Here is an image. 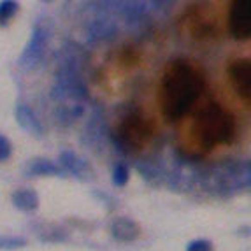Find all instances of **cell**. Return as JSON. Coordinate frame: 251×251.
<instances>
[{
	"label": "cell",
	"mask_w": 251,
	"mask_h": 251,
	"mask_svg": "<svg viewBox=\"0 0 251 251\" xmlns=\"http://www.w3.org/2000/svg\"><path fill=\"white\" fill-rule=\"evenodd\" d=\"M151 132V125L143 116L141 109L128 105L122 109L116 126L113 132H109V141L122 155H130L134 151L143 150L150 143Z\"/></svg>",
	"instance_id": "cell-6"
},
{
	"label": "cell",
	"mask_w": 251,
	"mask_h": 251,
	"mask_svg": "<svg viewBox=\"0 0 251 251\" xmlns=\"http://www.w3.org/2000/svg\"><path fill=\"white\" fill-rule=\"evenodd\" d=\"M25 177H35V176H65L63 169L58 163L51 162L48 158H35L30 160L25 167Z\"/></svg>",
	"instance_id": "cell-16"
},
{
	"label": "cell",
	"mask_w": 251,
	"mask_h": 251,
	"mask_svg": "<svg viewBox=\"0 0 251 251\" xmlns=\"http://www.w3.org/2000/svg\"><path fill=\"white\" fill-rule=\"evenodd\" d=\"M26 244V239L11 237V235H0V250H18Z\"/></svg>",
	"instance_id": "cell-22"
},
{
	"label": "cell",
	"mask_w": 251,
	"mask_h": 251,
	"mask_svg": "<svg viewBox=\"0 0 251 251\" xmlns=\"http://www.w3.org/2000/svg\"><path fill=\"white\" fill-rule=\"evenodd\" d=\"M14 114H16V122H18V125H20L21 128L26 130L28 134L35 135V137H42V134H44L42 123L39 122V118L35 116V113L28 107V105H26V104L16 105V111H14Z\"/></svg>",
	"instance_id": "cell-14"
},
{
	"label": "cell",
	"mask_w": 251,
	"mask_h": 251,
	"mask_svg": "<svg viewBox=\"0 0 251 251\" xmlns=\"http://www.w3.org/2000/svg\"><path fill=\"white\" fill-rule=\"evenodd\" d=\"M113 5V13H116L118 16L125 21L126 25L130 26H137L139 23H143L144 16H146V2H111Z\"/></svg>",
	"instance_id": "cell-13"
},
{
	"label": "cell",
	"mask_w": 251,
	"mask_h": 251,
	"mask_svg": "<svg viewBox=\"0 0 251 251\" xmlns=\"http://www.w3.org/2000/svg\"><path fill=\"white\" fill-rule=\"evenodd\" d=\"M13 204L16 205L20 211H25V213H32L39 207V197L34 190L23 188L16 190L13 193Z\"/></svg>",
	"instance_id": "cell-18"
},
{
	"label": "cell",
	"mask_w": 251,
	"mask_h": 251,
	"mask_svg": "<svg viewBox=\"0 0 251 251\" xmlns=\"http://www.w3.org/2000/svg\"><path fill=\"white\" fill-rule=\"evenodd\" d=\"M83 50L77 44H67L60 53L54 71V83L50 97L56 104H81L88 100V86L83 77Z\"/></svg>",
	"instance_id": "cell-2"
},
{
	"label": "cell",
	"mask_w": 251,
	"mask_h": 251,
	"mask_svg": "<svg viewBox=\"0 0 251 251\" xmlns=\"http://www.w3.org/2000/svg\"><path fill=\"white\" fill-rule=\"evenodd\" d=\"M228 32L237 41H244L251 35V2L237 0L230 7L228 14Z\"/></svg>",
	"instance_id": "cell-10"
},
{
	"label": "cell",
	"mask_w": 251,
	"mask_h": 251,
	"mask_svg": "<svg viewBox=\"0 0 251 251\" xmlns=\"http://www.w3.org/2000/svg\"><path fill=\"white\" fill-rule=\"evenodd\" d=\"M204 92V75L188 60L169 62L160 84V107L167 122H177L197 104Z\"/></svg>",
	"instance_id": "cell-1"
},
{
	"label": "cell",
	"mask_w": 251,
	"mask_h": 251,
	"mask_svg": "<svg viewBox=\"0 0 251 251\" xmlns=\"http://www.w3.org/2000/svg\"><path fill=\"white\" fill-rule=\"evenodd\" d=\"M13 153V146H11V141L4 135H0V162H4L11 156Z\"/></svg>",
	"instance_id": "cell-24"
},
{
	"label": "cell",
	"mask_w": 251,
	"mask_h": 251,
	"mask_svg": "<svg viewBox=\"0 0 251 251\" xmlns=\"http://www.w3.org/2000/svg\"><path fill=\"white\" fill-rule=\"evenodd\" d=\"M60 167L63 169V172H69L81 181H90L95 177V171L92 169L88 160L79 156L74 151H62L60 153Z\"/></svg>",
	"instance_id": "cell-12"
},
{
	"label": "cell",
	"mask_w": 251,
	"mask_h": 251,
	"mask_svg": "<svg viewBox=\"0 0 251 251\" xmlns=\"http://www.w3.org/2000/svg\"><path fill=\"white\" fill-rule=\"evenodd\" d=\"M50 30L42 23L35 25V28L32 30V35H30L28 44L25 46L20 60H18V65L23 71H34L41 65L42 60H44V54H46L48 44H50Z\"/></svg>",
	"instance_id": "cell-8"
},
{
	"label": "cell",
	"mask_w": 251,
	"mask_h": 251,
	"mask_svg": "<svg viewBox=\"0 0 251 251\" xmlns=\"http://www.w3.org/2000/svg\"><path fill=\"white\" fill-rule=\"evenodd\" d=\"M100 7H90L97 13V18L92 20L86 26V42L97 44L102 41H111L118 35V21L111 16V4L109 2H97Z\"/></svg>",
	"instance_id": "cell-7"
},
{
	"label": "cell",
	"mask_w": 251,
	"mask_h": 251,
	"mask_svg": "<svg viewBox=\"0 0 251 251\" xmlns=\"http://www.w3.org/2000/svg\"><path fill=\"white\" fill-rule=\"evenodd\" d=\"M186 251H213V244L207 239H195L186 246Z\"/></svg>",
	"instance_id": "cell-23"
},
{
	"label": "cell",
	"mask_w": 251,
	"mask_h": 251,
	"mask_svg": "<svg viewBox=\"0 0 251 251\" xmlns=\"http://www.w3.org/2000/svg\"><path fill=\"white\" fill-rule=\"evenodd\" d=\"M84 113L83 104H63L56 107V113H54V118L58 120V123L62 125H71L74 120L81 116Z\"/></svg>",
	"instance_id": "cell-19"
},
{
	"label": "cell",
	"mask_w": 251,
	"mask_h": 251,
	"mask_svg": "<svg viewBox=\"0 0 251 251\" xmlns=\"http://www.w3.org/2000/svg\"><path fill=\"white\" fill-rule=\"evenodd\" d=\"M135 169H137L139 174H141L150 184H153V186L163 184V171L156 156L146 158V160H137V162H135Z\"/></svg>",
	"instance_id": "cell-17"
},
{
	"label": "cell",
	"mask_w": 251,
	"mask_h": 251,
	"mask_svg": "<svg viewBox=\"0 0 251 251\" xmlns=\"http://www.w3.org/2000/svg\"><path fill=\"white\" fill-rule=\"evenodd\" d=\"M251 165L248 160H225L205 167L201 190L216 197H234L250 190Z\"/></svg>",
	"instance_id": "cell-5"
},
{
	"label": "cell",
	"mask_w": 251,
	"mask_h": 251,
	"mask_svg": "<svg viewBox=\"0 0 251 251\" xmlns=\"http://www.w3.org/2000/svg\"><path fill=\"white\" fill-rule=\"evenodd\" d=\"M192 132L204 150H213L218 144H230L235 135L234 116L218 102L209 100L195 113Z\"/></svg>",
	"instance_id": "cell-4"
},
{
	"label": "cell",
	"mask_w": 251,
	"mask_h": 251,
	"mask_svg": "<svg viewBox=\"0 0 251 251\" xmlns=\"http://www.w3.org/2000/svg\"><path fill=\"white\" fill-rule=\"evenodd\" d=\"M16 13H18V4L14 2V0L0 2V26L7 25L9 21L14 18V14Z\"/></svg>",
	"instance_id": "cell-20"
},
{
	"label": "cell",
	"mask_w": 251,
	"mask_h": 251,
	"mask_svg": "<svg viewBox=\"0 0 251 251\" xmlns=\"http://www.w3.org/2000/svg\"><path fill=\"white\" fill-rule=\"evenodd\" d=\"M228 79L232 88L241 99H251V62L250 58H239L228 65Z\"/></svg>",
	"instance_id": "cell-11"
},
{
	"label": "cell",
	"mask_w": 251,
	"mask_h": 251,
	"mask_svg": "<svg viewBox=\"0 0 251 251\" xmlns=\"http://www.w3.org/2000/svg\"><path fill=\"white\" fill-rule=\"evenodd\" d=\"M163 171V184L172 192H193L201 188L205 174V165L201 156L183 153L177 148H171L167 153L156 155Z\"/></svg>",
	"instance_id": "cell-3"
},
{
	"label": "cell",
	"mask_w": 251,
	"mask_h": 251,
	"mask_svg": "<svg viewBox=\"0 0 251 251\" xmlns=\"http://www.w3.org/2000/svg\"><path fill=\"white\" fill-rule=\"evenodd\" d=\"M128 176H130V171H128V165L126 163H116L113 169V184L118 186V188H122L128 183Z\"/></svg>",
	"instance_id": "cell-21"
},
{
	"label": "cell",
	"mask_w": 251,
	"mask_h": 251,
	"mask_svg": "<svg viewBox=\"0 0 251 251\" xmlns=\"http://www.w3.org/2000/svg\"><path fill=\"white\" fill-rule=\"evenodd\" d=\"M105 137H109V132L104 116V107L100 104H93L92 114H90L83 134H81V144L84 148H88V150L95 151V153H100L104 150Z\"/></svg>",
	"instance_id": "cell-9"
},
{
	"label": "cell",
	"mask_w": 251,
	"mask_h": 251,
	"mask_svg": "<svg viewBox=\"0 0 251 251\" xmlns=\"http://www.w3.org/2000/svg\"><path fill=\"white\" fill-rule=\"evenodd\" d=\"M111 232H113V237L116 241H122V243H132L139 237L141 234V228L139 225L130 220V218H116L113 223H111Z\"/></svg>",
	"instance_id": "cell-15"
}]
</instances>
